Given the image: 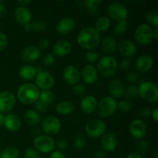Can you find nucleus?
Instances as JSON below:
<instances>
[{"mask_svg": "<svg viewBox=\"0 0 158 158\" xmlns=\"http://www.w3.org/2000/svg\"><path fill=\"white\" fill-rule=\"evenodd\" d=\"M77 41L82 48L90 50L99 46L101 41V36L95 28L88 26L80 31L77 35Z\"/></svg>", "mask_w": 158, "mask_h": 158, "instance_id": "nucleus-1", "label": "nucleus"}, {"mask_svg": "<svg viewBox=\"0 0 158 158\" xmlns=\"http://www.w3.org/2000/svg\"><path fill=\"white\" fill-rule=\"evenodd\" d=\"M40 91L35 84L26 83L22 84L17 90V98L26 105L35 103L40 97Z\"/></svg>", "mask_w": 158, "mask_h": 158, "instance_id": "nucleus-2", "label": "nucleus"}, {"mask_svg": "<svg viewBox=\"0 0 158 158\" xmlns=\"http://www.w3.org/2000/svg\"><path fill=\"white\" fill-rule=\"evenodd\" d=\"M117 69H118V63L112 56H103L98 60L97 70L102 77H112L116 73Z\"/></svg>", "mask_w": 158, "mask_h": 158, "instance_id": "nucleus-3", "label": "nucleus"}, {"mask_svg": "<svg viewBox=\"0 0 158 158\" xmlns=\"http://www.w3.org/2000/svg\"><path fill=\"white\" fill-rule=\"evenodd\" d=\"M138 95L149 103H156L158 100L157 86L153 82H143L137 87Z\"/></svg>", "mask_w": 158, "mask_h": 158, "instance_id": "nucleus-4", "label": "nucleus"}, {"mask_svg": "<svg viewBox=\"0 0 158 158\" xmlns=\"http://www.w3.org/2000/svg\"><path fill=\"white\" fill-rule=\"evenodd\" d=\"M98 114L103 118H107L112 116L117 110V102L115 99L106 96L103 97L97 105Z\"/></svg>", "mask_w": 158, "mask_h": 158, "instance_id": "nucleus-5", "label": "nucleus"}, {"mask_svg": "<svg viewBox=\"0 0 158 158\" xmlns=\"http://www.w3.org/2000/svg\"><path fill=\"white\" fill-rule=\"evenodd\" d=\"M34 148L36 151L43 154H49L55 148V140L50 136L40 134L35 137L33 140Z\"/></svg>", "mask_w": 158, "mask_h": 158, "instance_id": "nucleus-6", "label": "nucleus"}, {"mask_svg": "<svg viewBox=\"0 0 158 158\" xmlns=\"http://www.w3.org/2000/svg\"><path fill=\"white\" fill-rule=\"evenodd\" d=\"M134 36L137 43H140V45L147 46L151 44L154 40L152 27L147 23H142L139 25L135 30Z\"/></svg>", "mask_w": 158, "mask_h": 158, "instance_id": "nucleus-7", "label": "nucleus"}, {"mask_svg": "<svg viewBox=\"0 0 158 158\" xmlns=\"http://www.w3.org/2000/svg\"><path fill=\"white\" fill-rule=\"evenodd\" d=\"M35 86L39 89L50 90L55 84V79L53 76L47 71L39 70L35 77Z\"/></svg>", "mask_w": 158, "mask_h": 158, "instance_id": "nucleus-8", "label": "nucleus"}, {"mask_svg": "<svg viewBox=\"0 0 158 158\" xmlns=\"http://www.w3.org/2000/svg\"><path fill=\"white\" fill-rule=\"evenodd\" d=\"M106 130V123L101 120H92L85 127L86 134L91 138H99L105 134Z\"/></svg>", "mask_w": 158, "mask_h": 158, "instance_id": "nucleus-9", "label": "nucleus"}, {"mask_svg": "<svg viewBox=\"0 0 158 158\" xmlns=\"http://www.w3.org/2000/svg\"><path fill=\"white\" fill-rule=\"evenodd\" d=\"M109 16L117 22L127 20L128 16V9L125 5L120 2H112L107 7Z\"/></svg>", "mask_w": 158, "mask_h": 158, "instance_id": "nucleus-10", "label": "nucleus"}, {"mask_svg": "<svg viewBox=\"0 0 158 158\" xmlns=\"http://www.w3.org/2000/svg\"><path fill=\"white\" fill-rule=\"evenodd\" d=\"M42 130L46 135H56L61 130V122L54 116H48L42 121Z\"/></svg>", "mask_w": 158, "mask_h": 158, "instance_id": "nucleus-11", "label": "nucleus"}, {"mask_svg": "<svg viewBox=\"0 0 158 158\" xmlns=\"http://www.w3.org/2000/svg\"><path fill=\"white\" fill-rule=\"evenodd\" d=\"M16 102L15 95L8 90L0 93V113L7 114L14 108Z\"/></svg>", "mask_w": 158, "mask_h": 158, "instance_id": "nucleus-12", "label": "nucleus"}, {"mask_svg": "<svg viewBox=\"0 0 158 158\" xmlns=\"http://www.w3.org/2000/svg\"><path fill=\"white\" fill-rule=\"evenodd\" d=\"M148 131L146 123L140 119H135L130 125V133L134 138L141 140L145 137Z\"/></svg>", "mask_w": 158, "mask_h": 158, "instance_id": "nucleus-13", "label": "nucleus"}, {"mask_svg": "<svg viewBox=\"0 0 158 158\" xmlns=\"http://www.w3.org/2000/svg\"><path fill=\"white\" fill-rule=\"evenodd\" d=\"M41 56V50L35 46H28L23 48L20 52L22 60L26 63H33Z\"/></svg>", "mask_w": 158, "mask_h": 158, "instance_id": "nucleus-14", "label": "nucleus"}, {"mask_svg": "<svg viewBox=\"0 0 158 158\" xmlns=\"http://www.w3.org/2000/svg\"><path fill=\"white\" fill-rule=\"evenodd\" d=\"M118 145L117 137L114 133L108 132L103 134L101 137L100 146L103 151L106 152H113L115 151Z\"/></svg>", "mask_w": 158, "mask_h": 158, "instance_id": "nucleus-15", "label": "nucleus"}, {"mask_svg": "<svg viewBox=\"0 0 158 158\" xmlns=\"http://www.w3.org/2000/svg\"><path fill=\"white\" fill-rule=\"evenodd\" d=\"M63 77L66 83L71 86L78 84L80 80V72L76 66L69 65L63 71Z\"/></svg>", "mask_w": 158, "mask_h": 158, "instance_id": "nucleus-16", "label": "nucleus"}, {"mask_svg": "<svg viewBox=\"0 0 158 158\" xmlns=\"http://www.w3.org/2000/svg\"><path fill=\"white\" fill-rule=\"evenodd\" d=\"M80 78L86 84L91 85L95 83L98 79V72L93 65L87 64L84 66L80 73Z\"/></svg>", "mask_w": 158, "mask_h": 158, "instance_id": "nucleus-17", "label": "nucleus"}, {"mask_svg": "<svg viewBox=\"0 0 158 158\" xmlns=\"http://www.w3.org/2000/svg\"><path fill=\"white\" fill-rule=\"evenodd\" d=\"M72 50V44L66 40H58L52 46V54L54 56L64 57L69 55Z\"/></svg>", "mask_w": 158, "mask_h": 158, "instance_id": "nucleus-18", "label": "nucleus"}, {"mask_svg": "<svg viewBox=\"0 0 158 158\" xmlns=\"http://www.w3.org/2000/svg\"><path fill=\"white\" fill-rule=\"evenodd\" d=\"M154 60L151 56L148 54H143L137 59L135 63V67L139 72H148L153 67Z\"/></svg>", "mask_w": 158, "mask_h": 158, "instance_id": "nucleus-19", "label": "nucleus"}, {"mask_svg": "<svg viewBox=\"0 0 158 158\" xmlns=\"http://www.w3.org/2000/svg\"><path fill=\"white\" fill-rule=\"evenodd\" d=\"M76 27V22L71 17H65L62 19L56 25V31L61 35H67L71 33Z\"/></svg>", "mask_w": 158, "mask_h": 158, "instance_id": "nucleus-20", "label": "nucleus"}, {"mask_svg": "<svg viewBox=\"0 0 158 158\" xmlns=\"http://www.w3.org/2000/svg\"><path fill=\"white\" fill-rule=\"evenodd\" d=\"M117 49L120 53L129 59L137 53V46L131 40H123L120 41L117 44Z\"/></svg>", "mask_w": 158, "mask_h": 158, "instance_id": "nucleus-21", "label": "nucleus"}, {"mask_svg": "<svg viewBox=\"0 0 158 158\" xmlns=\"http://www.w3.org/2000/svg\"><path fill=\"white\" fill-rule=\"evenodd\" d=\"M98 102L96 97L92 95H87L83 97L80 101V109L86 114H93L97 110Z\"/></svg>", "mask_w": 158, "mask_h": 158, "instance_id": "nucleus-22", "label": "nucleus"}, {"mask_svg": "<svg viewBox=\"0 0 158 158\" xmlns=\"http://www.w3.org/2000/svg\"><path fill=\"white\" fill-rule=\"evenodd\" d=\"M14 16H15L17 23H19L22 26H25V25L31 23L32 15L29 8L19 6L15 9Z\"/></svg>", "mask_w": 158, "mask_h": 158, "instance_id": "nucleus-23", "label": "nucleus"}, {"mask_svg": "<svg viewBox=\"0 0 158 158\" xmlns=\"http://www.w3.org/2000/svg\"><path fill=\"white\" fill-rule=\"evenodd\" d=\"M3 125L10 132H17L21 127V119L17 114L10 113L5 117V121Z\"/></svg>", "mask_w": 158, "mask_h": 158, "instance_id": "nucleus-24", "label": "nucleus"}, {"mask_svg": "<svg viewBox=\"0 0 158 158\" xmlns=\"http://www.w3.org/2000/svg\"><path fill=\"white\" fill-rule=\"evenodd\" d=\"M108 90L112 98L118 99L124 95L125 88L120 80L115 79L110 82Z\"/></svg>", "mask_w": 158, "mask_h": 158, "instance_id": "nucleus-25", "label": "nucleus"}, {"mask_svg": "<svg viewBox=\"0 0 158 158\" xmlns=\"http://www.w3.org/2000/svg\"><path fill=\"white\" fill-rule=\"evenodd\" d=\"M101 49L106 54H111L115 52L117 48V40L112 36H106L100 41Z\"/></svg>", "mask_w": 158, "mask_h": 158, "instance_id": "nucleus-26", "label": "nucleus"}, {"mask_svg": "<svg viewBox=\"0 0 158 158\" xmlns=\"http://www.w3.org/2000/svg\"><path fill=\"white\" fill-rule=\"evenodd\" d=\"M37 73L36 68L31 65H24L19 70V76L24 80H31L35 78Z\"/></svg>", "mask_w": 158, "mask_h": 158, "instance_id": "nucleus-27", "label": "nucleus"}, {"mask_svg": "<svg viewBox=\"0 0 158 158\" xmlns=\"http://www.w3.org/2000/svg\"><path fill=\"white\" fill-rule=\"evenodd\" d=\"M75 104L70 101L63 100L56 105V111L61 115H69L75 110Z\"/></svg>", "mask_w": 158, "mask_h": 158, "instance_id": "nucleus-28", "label": "nucleus"}, {"mask_svg": "<svg viewBox=\"0 0 158 158\" xmlns=\"http://www.w3.org/2000/svg\"><path fill=\"white\" fill-rule=\"evenodd\" d=\"M24 120L29 126H36L41 122V117L36 111L29 110L25 112Z\"/></svg>", "mask_w": 158, "mask_h": 158, "instance_id": "nucleus-29", "label": "nucleus"}, {"mask_svg": "<svg viewBox=\"0 0 158 158\" xmlns=\"http://www.w3.org/2000/svg\"><path fill=\"white\" fill-rule=\"evenodd\" d=\"M101 2L100 0H86L83 2V4L90 15H96L98 14L99 7Z\"/></svg>", "mask_w": 158, "mask_h": 158, "instance_id": "nucleus-30", "label": "nucleus"}, {"mask_svg": "<svg viewBox=\"0 0 158 158\" xmlns=\"http://www.w3.org/2000/svg\"><path fill=\"white\" fill-rule=\"evenodd\" d=\"M110 20L106 16H100L97 19L95 23V29L99 32H104L110 27Z\"/></svg>", "mask_w": 158, "mask_h": 158, "instance_id": "nucleus-31", "label": "nucleus"}, {"mask_svg": "<svg viewBox=\"0 0 158 158\" xmlns=\"http://www.w3.org/2000/svg\"><path fill=\"white\" fill-rule=\"evenodd\" d=\"M19 155V150L15 147H8L5 148L0 154V158H18Z\"/></svg>", "mask_w": 158, "mask_h": 158, "instance_id": "nucleus-32", "label": "nucleus"}, {"mask_svg": "<svg viewBox=\"0 0 158 158\" xmlns=\"http://www.w3.org/2000/svg\"><path fill=\"white\" fill-rule=\"evenodd\" d=\"M39 100L49 106L55 100V94L51 90H43L40 92Z\"/></svg>", "mask_w": 158, "mask_h": 158, "instance_id": "nucleus-33", "label": "nucleus"}, {"mask_svg": "<svg viewBox=\"0 0 158 158\" xmlns=\"http://www.w3.org/2000/svg\"><path fill=\"white\" fill-rule=\"evenodd\" d=\"M128 28L127 22V20H123V21L117 22V24L115 25L114 28V33L117 36L123 35L125 32H127V29Z\"/></svg>", "mask_w": 158, "mask_h": 158, "instance_id": "nucleus-34", "label": "nucleus"}, {"mask_svg": "<svg viewBox=\"0 0 158 158\" xmlns=\"http://www.w3.org/2000/svg\"><path fill=\"white\" fill-rule=\"evenodd\" d=\"M32 31L35 32H43L47 28V23L43 19H35L31 23Z\"/></svg>", "mask_w": 158, "mask_h": 158, "instance_id": "nucleus-35", "label": "nucleus"}, {"mask_svg": "<svg viewBox=\"0 0 158 158\" xmlns=\"http://www.w3.org/2000/svg\"><path fill=\"white\" fill-rule=\"evenodd\" d=\"M73 144L77 150L83 149L86 145V137L83 134H78L74 138Z\"/></svg>", "mask_w": 158, "mask_h": 158, "instance_id": "nucleus-36", "label": "nucleus"}, {"mask_svg": "<svg viewBox=\"0 0 158 158\" xmlns=\"http://www.w3.org/2000/svg\"><path fill=\"white\" fill-rule=\"evenodd\" d=\"M148 21L151 25H152L154 28H158V11L156 9H153L148 12L147 15Z\"/></svg>", "mask_w": 158, "mask_h": 158, "instance_id": "nucleus-37", "label": "nucleus"}, {"mask_svg": "<svg viewBox=\"0 0 158 158\" xmlns=\"http://www.w3.org/2000/svg\"><path fill=\"white\" fill-rule=\"evenodd\" d=\"M149 143H148V142L147 141V140H140L137 145V153H138L139 154H140L141 156L146 155V154L149 152Z\"/></svg>", "mask_w": 158, "mask_h": 158, "instance_id": "nucleus-38", "label": "nucleus"}, {"mask_svg": "<svg viewBox=\"0 0 158 158\" xmlns=\"http://www.w3.org/2000/svg\"><path fill=\"white\" fill-rule=\"evenodd\" d=\"M85 58H86V60L88 63H94L100 60V53L97 51L90 49V50H88L86 52V55H85Z\"/></svg>", "mask_w": 158, "mask_h": 158, "instance_id": "nucleus-39", "label": "nucleus"}, {"mask_svg": "<svg viewBox=\"0 0 158 158\" xmlns=\"http://www.w3.org/2000/svg\"><path fill=\"white\" fill-rule=\"evenodd\" d=\"M132 108V104L127 100H123L117 103V109L121 113H127Z\"/></svg>", "mask_w": 158, "mask_h": 158, "instance_id": "nucleus-40", "label": "nucleus"}, {"mask_svg": "<svg viewBox=\"0 0 158 158\" xmlns=\"http://www.w3.org/2000/svg\"><path fill=\"white\" fill-rule=\"evenodd\" d=\"M124 95L129 100L134 99L138 95V93H137V86H135V85H131V86H129L127 88V89H125Z\"/></svg>", "mask_w": 158, "mask_h": 158, "instance_id": "nucleus-41", "label": "nucleus"}, {"mask_svg": "<svg viewBox=\"0 0 158 158\" xmlns=\"http://www.w3.org/2000/svg\"><path fill=\"white\" fill-rule=\"evenodd\" d=\"M25 158H41L40 153L32 148H29L24 152Z\"/></svg>", "mask_w": 158, "mask_h": 158, "instance_id": "nucleus-42", "label": "nucleus"}, {"mask_svg": "<svg viewBox=\"0 0 158 158\" xmlns=\"http://www.w3.org/2000/svg\"><path fill=\"white\" fill-rule=\"evenodd\" d=\"M73 92L74 94L79 97L84 96L86 93V88L83 84H76L73 86Z\"/></svg>", "mask_w": 158, "mask_h": 158, "instance_id": "nucleus-43", "label": "nucleus"}, {"mask_svg": "<svg viewBox=\"0 0 158 158\" xmlns=\"http://www.w3.org/2000/svg\"><path fill=\"white\" fill-rule=\"evenodd\" d=\"M55 63V56L52 53H47L44 56L43 59V63L46 67L52 66Z\"/></svg>", "mask_w": 158, "mask_h": 158, "instance_id": "nucleus-44", "label": "nucleus"}, {"mask_svg": "<svg viewBox=\"0 0 158 158\" xmlns=\"http://www.w3.org/2000/svg\"><path fill=\"white\" fill-rule=\"evenodd\" d=\"M35 109L40 113H46L47 111L48 108H49V106L46 103H44L43 102H42L41 100H38L35 103Z\"/></svg>", "mask_w": 158, "mask_h": 158, "instance_id": "nucleus-45", "label": "nucleus"}, {"mask_svg": "<svg viewBox=\"0 0 158 158\" xmlns=\"http://www.w3.org/2000/svg\"><path fill=\"white\" fill-rule=\"evenodd\" d=\"M8 37L4 32H0V51L4 50L8 45Z\"/></svg>", "mask_w": 158, "mask_h": 158, "instance_id": "nucleus-46", "label": "nucleus"}, {"mask_svg": "<svg viewBox=\"0 0 158 158\" xmlns=\"http://www.w3.org/2000/svg\"><path fill=\"white\" fill-rule=\"evenodd\" d=\"M55 146H56L60 149V151H64L67 149L68 142L66 139L60 138L57 140L56 142H55Z\"/></svg>", "mask_w": 158, "mask_h": 158, "instance_id": "nucleus-47", "label": "nucleus"}, {"mask_svg": "<svg viewBox=\"0 0 158 158\" xmlns=\"http://www.w3.org/2000/svg\"><path fill=\"white\" fill-rule=\"evenodd\" d=\"M131 66V59L126 58L122 60L120 62V63L118 64V67H120V69H123V70H127V69H130Z\"/></svg>", "mask_w": 158, "mask_h": 158, "instance_id": "nucleus-48", "label": "nucleus"}, {"mask_svg": "<svg viewBox=\"0 0 158 158\" xmlns=\"http://www.w3.org/2000/svg\"><path fill=\"white\" fill-rule=\"evenodd\" d=\"M137 79H138V73L135 71H131L126 77L127 81L129 82V83H134V82L137 81Z\"/></svg>", "mask_w": 158, "mask_h": 158, "instance_id": "nucleus-49", "label": "nucleus"}, {"mask_svg": "<svg viewBox=\"0 0 158 158\" xmlns=\"http://www.w3.org/2000/svg\"><path fill=\"white\" fill-rule=\"evenodd\" d=\"M49 43H50V42H49V40L48 39H42L39 42L38 48L40 50H46L49 46Z\"/></svg>", "mask_w": 158, "mask_h": 158, "instance_id": "nucleus-50", "label": "nucleus"}, {"mask_svg": "<svg viewBox=\"0 0 158 158\" xmlns=\"http://www.w3.org/2000/svg\"><path fill=\"white\" fill-rule=\"evenodd\" d=\"M151 112H152L151 109H150L148 106H144V107H142L140 110L139 114H140V116H141L143 117H148L151 115Z\"/></svg>", "mask_w": 158, "mask_h": 158, "instance_id": "nucleus-51", "label": "nucleus"}, {"mask_svg": "<svg viewBox=\"0 0 158 158\" xmlns=\"http://www.w3.org/2000/svg\"><path fill=\"white\" fill-rule=\"evenodd\" d=\"M49 158H66L65 154L60 151H53L50 153Z\"/></svg>", "mask_w": 158, "mask_h": 158, "instance_id": "nucleus-52", "label": "nucleus"}, {"mask_svg": "<svg viewBox=\"0 0 158 158\" xmlns=\"http://www.w3.org/2000/svg\"><path fill=\"white\" fill-rule=\"evenodd\" d=\"M7 15V9L3 5V2L0 1V19L4 18Z\"/></svg>", "mask_w": 158, "mask_h": 158, "instance_id": "nucleus-53", "label": "nucleus"}, {"mask_svg": "<svg viewBox=\"0 0 158 158\" xmlns=\"http://www.w3.org/2000/svg\"><path fill=\"white\" fill-rule=\"evenodd\" d=\"M151 117H152V119L154 120L155 123H157L158 122V108L156 107L155 109L153 110L152 112H151Z\"/></svg>", "mask_w": 158, "mask_h": 158, "instance_id": "nucleus-54", "label": "nucleus"}, {"mask_svg": "<svg viewBox=\"0 0 158 158\" xmlns=\"http://www.w3.org/2000/svg\"><path fill=\"white\" fill-rule=\"evenodd\" d=\"M32 2V0H19V1H17V3L20 5V6H23V7H26Z\"/></svg>", "mask_w": 158, "mask_h": 158, "instance_id": "nucleus-55", "label": "nucleus"}, {"mask_svg": "<svg viewBox=\"0 0 158 158\" xmlns=\"http://www.w3.org/2000/svg\"><path fill=\"white\" fill-rule=\"evenodd\" d=\"M93 158H106V153L103 151H98L94 154Z\"/></svg>", "mask_w": 158, "mask_h": 158, "instance_id": "nucleus-56", "label": "nucleus"}, {"mask_svg": "<svg viewBox=\"0 0 158 158\" xmlns=\"http://www.w3.org/2000/svg\"><path fill=\"white\" fill-rule=\"evenodd\" d=\"M127 158H143V156H141L140 154H139L137 152L135 153H131V154L127 156Z\"/></svg>", "mask_w": 158, "mask_h": 158, "instance_id": "nucleus-57", "label": "nucleus"}, {"mask_svg": "<svg viewBox=\"0 0 158 158\" xmlns=\"http://www.w3.org/2000/svg\"><path fill=\"white\" fill-rule=\"evenodd\" d=\"M24 29H25V30H26V32H32V26H31V23H28V24H26V25H25Z\"/></svg>", "mask_w": 158, "mask_h": 158, "instance_id": "nucleus-58", "label": "nucleus"}, {"mask_svg": "<svg viewBox=\"0 0 158 158\" xmlns=\"http://www.w3.org/2000/svg\"><path fill=\"white\" fill-rule=\"evenodd\" d=\"M153 38L154 40H157L158 39V28H154L153 29Z\"/></svg>", "mask_w": 158, "mask_h": 158, "instance_id": "nucleus-59", "label": "nucleus"}, {"mask_svg": "<svg viewBox=\"0 0 158 158\" xmlns=\"http://www.w3.org/2000/svg\"><path fill=\"white\" fill-rule=\"evenodd\" d=\"M5 117H6V116H5L4 114H2V113H0V127L3 126V124H4Z\"/></svg>", "mask_w": 158, "mask_h": 158, "instance_id": "nucleus-60", "label": "nucleus"}, {"mask_svg": "<svg viewBox=\"0 0 158 158\" xmlns=\"http://www.w3.org/2000/svg\"><path fill=\"white\" fill-rule=\"evenodd\" d=\"M154 158H158V150H156L154 152Z\"/></svg>", "mask_w": 158, "mask_h": 158, "instance_id": "nucleus-61", "label": "nucleus"}, {"mask_svg": "<svg viewBox=\"0 0 158 158\" xmlns=\"http://www.w3.org/2000/svg\"><path fill=\"white\" fill-rule=\"evenodd\" d=\"M0 154H1V150H0Z\"/></svg>", "mask_w": 158, "mask_h": 158, "instance_id": "nucleus-62", "label": "nucleus"}]
</instances>
